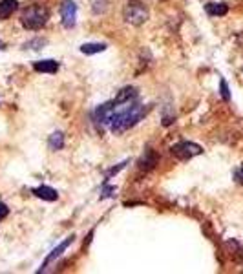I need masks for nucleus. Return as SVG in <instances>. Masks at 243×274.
Wrapping results in <instances>:
<instances>
[{"label": "nucleus", "mask_w": 243, "mask_h": 274, "mask_svg": "<svg viewBox=\"0 0 243 274\" xmlns=\"http://www.w3.org/2000/svg\"><path fill=\"white\" fill-rule=\"evenodd\" d=\"M110 104H111V115L108 119V128L113 134H123L128 128L135 126L146 114V106L137 103V99L123 104H115L113 101H110Z\"/></svg>", "instance_id": "obj_1"}, {"label": "nucleus", "mask_w": 243, "mask_h": 274, "mask_svg": "<svg viewBox=\"0 0 243 274\" xmlns=\"http://www.w3.org/2000/svg\"><path fill=\"white\" fill-rule=\"evenodd\" d=\"M48 19H49V13L44 6H29L28 9H24L21 22L26 29L37 31V29H41L48 22Z\"/></svg>", "instance_id": "obj_2"}, {"label": "nucleus", "mask_w": 243, "mask_h": 274, "mask_svg": "<svg viewBox=\"0 0 243 274\" xmlns=\"http://www.w3.org/2000/svg\"><path fill=\"white\" fill-rule=\"evenodd\" d=\"M123 17L128 24L132 26H141L148 21V9L145 7V4H141L137 0H130L126 4L125 11H123Z\"/></svg>", "instance_id": "obj_3"}, {"label": "nucleus", "mask_w": 243, "mask_h": 274, "mask_svg": "<svg viewBox=\"0 0 243 274\" xmlns=\"http://www.w3.org/2000/svg\"><path fill=\"white\" fill-rule=\"evenodd\" d=\"M170 152H172V156H176L177 159L187 161V159H192V158H196V156L203 154V148L199 144L190 143V141H181V143L174 144L172 148H170Z\"/></svg>", "instance_id": "obj_4"}, {"label": "nucleus", "mask_w": 243, "mask_h": 274, "mask_svg": "<svg viewBox=\"0 0 243 274\" xmlns=\"http://www.w3.org/2000/svg\"><path fill=\"white\" fill-rule=\"evenodd\" d=\"M61 17H63L64 27H73L77 22V6L73 0H64L61 6Z\"/></svg>", "instance_id": "obj_5"}, {"label": "nucleus", "mask_w": 243, "mask_h": 274, "mask_svg": "<svg viewBox=\"0 0 243 274\" xmlns=\"http://www.w3.org/2000/svg\"><path fill=\"white\" fill-rule=\"evenodd\" d=\"M71 243H73V236H69V238H66V240H64L63 243H61V245L57 247V249H53V251H51V254H49L48 258H46V261H44V265H42V269L39 271V273H42V271L48 267L49 263L55 260V258H59V256H61V254H63L64 251H66V249H68V247L71 245Z\"/></svg>", "instance_id": "obj_6"}, {"label": "nucleus", "mask_w": 243, "mask_h": 274, "mask_svg": "<svg viewBox=\"0 0 243 274\" xmlns=\"http://www.w3.org/2000/svg\"><path fill=\"white\" fill-rule=\"evenodd\" d=\"M17 7H19L17 0H0V21H7Z\"/></svg>", "instance_id": "obj_7"}, {"label": "nucleus", "mask_w": 243, "mask_h": 274, "mask_svg": "<svg viewBox=\"0 0 243 274\" xmlns=\"http://www.w3.org/2000/svg\"><path fill=\"white\" fill-rule=\"evenodd\" d=\"M133 99H137V90L132 88V86H126L123 88L121 91L117 93V97L113 99V103L115 104H123V103H130Z\"/></svg>", "instance_id": "obj_8"}, {"label": "nucleus", "mask_w": 243, "mask_h": 274, "mask_svg": "<svg viewBox=\"0 0 243 274\" xmlns=\"http://www.w3.org/2000/svg\"><path fill=\"white\" fill-rule=\"evenodd\" d=\"M31 192H33L37 198L44 199V201H55V199L59 198V194H57L55 188H51V186H46V185L39 186V188H33Z\"/></svg>", "instance_id": "obj_9"}, {"label": "nucleus", "mask_w": 243, "mask_h": 274, "mask_svg": "<svg viewBox=\"0 0 243 274\" xmlns=\"http://www.w3.org/2000/svg\"><path fill=\"white\" fill-rule=\"evenodd\" d=\"M155 164H157V156H155L154 150H146L145 156L139 159V168L141 170H152Z\"/></svg>", "instance_id": "obj_10"}, {"label": "nucleus", "mask_w": 243, "mask_h": 274, "mask_svg": "<svg viewBox=\"0 0 243 274\" xmlns=\"http://www.w3.org/2000/svg\"><path fill=\"white\" fill-rule=\"evenodd\" d=\"M35 71H41V73H55L59 69V62L55 61H39L33 64Z\"/></svg>", "instance_id": "obj_11"}, {"label": "nucleus", "mask_w": 243, "mask_h": 274, "mask_svg": "<svg viewBox=\"0 0 243 274\" xmlns=\"http://www.w3.org/2000/svg\"><path fill=\"white\" fill-rule=\"evenodd\" d=\"M205 11L210 17H223V15H227L229 7H227V4H221V2H210V4L205 6Z\"/></svg>", "instance_id": "obj_12"}, {"label": "nucleus", "mask_w": 243, "mask_h": 274, "mask_svg": "<svg viewBox=\"0 0 243 274\" xmlns=\"http://www.w3.org/2000/svg\"><path fill=\"white\" fill-rule=\"evenodd\" d=\"M106 49V44H101V42H88V44H83L81 46V51L84 55H95V53H103Z\"/></svg>", "instance_id": "obj_13"}, {"label": "nucleus", "mask_w": 243, "mask_h": 274, "mask_svg": "<svg viewBox=\"0 0 243 274\" xmlns=\"http://www.w3.org/2000/svg\"><path fill=\"white\" fill-rule=\"evenodd\" d=\"M48 144L51 150H63L64 146V136L61 132H55V134H51L48 139Z\"/></svg>", "instance_id": "obj_14"}, {"label": "nucleus", "mask_w": 243, "mask_h": 274, "mask_svg": "<svg viewBox=\"0 0 243 274\" xmlns=\"http://www.w3.org/2000/svg\"><path fill=\"white\" fill-rule=\"evenodd\" d=\"M220 90H221V97H223V99H225V101H229V99H230L229 86H227V82L223 81V79H221V82H220Z\"/></svg>", "instance_id": "obj_15"}, {"label": "nucleus", "mask_w": 243, "mask_h": 274, "mask_svg": "<svg viewBox=\"0 0 243 274\" xmlns=\"http://www.w3.org/2000/svg\"><path fill=\"white\" fill-rule=\"evenodd\" d=\"M125 164H128V161H123V163L119 164V166H115V168H111V170L108 172V174H106V178H110V176H113V174H117L119 170H123V168H125Z\"/></svg>", "instance_id": "obj_16"}, {"label": "nucleus", "mask_w": 243, "mask_h": 274, "mask_svg": "<svg viewBox=\"0 0 243 274\" xmlns=\"http://www.w3.org/2000/svg\"><path fill=\"white\" fill-rule=\"evenodd\" d=\"M7 214H9V208H7V205L0 203V219L7 218Z\"/></svg>", "instance_id": "obj_17"}, {"label": "nucleus", "mask_w": 243, "mask_h": 274, "mask_svg": "<svg viewBox=\"0 0 243 274\" xmlns=\"http://www.w3.org/2000/svg\"><path fill=\"white\" fill-rule=\"evenodd\" d=\"M234 178H236V181L240 183V185H243V166H240L236 170V174H234Z\"/></svg>", "instance_id": "obj_18"}, {"label": "nucleus", "mask_w": 243, "mask_h": 274, "mask_svg": "<svg viewBox=\"0 0 243 274\" xmlns=\"http://www.w3.org/2000/svg\"><path fill=\"white\" fill-rule=\"evenodd\" d=\"M2 46H4V44H2V41H0V48H2Z\"/></svg>", "instance_id": "obj_19"}]
</instances>
